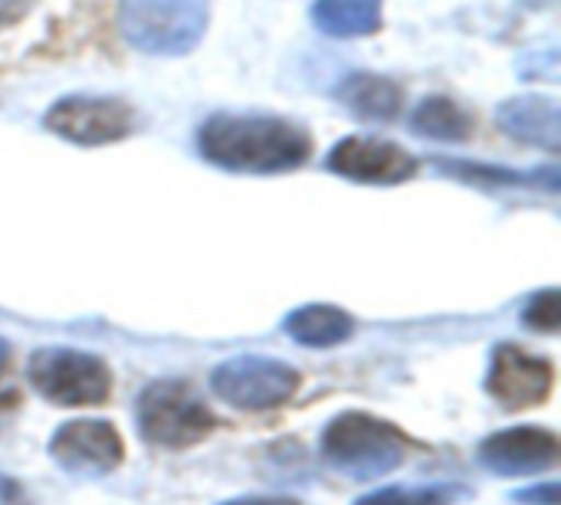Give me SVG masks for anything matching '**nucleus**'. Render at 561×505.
I'll use <instances>...</instances> for the list:
<instances>
[{"label":"nucleus","mask_w":561,"mask_h":505,"mask_svg":"<svg viewBox=\"0 0 561 505\" xmlns=\"http://www.w3.org/2000/svg\"><path fill=\"white\" fill-rule=\"evenodd\" d=\"M197 145L207 161L227 171L250 174H276L299 168L312 151L309 135L289 118L233 112L210 115L197 131Z\"/></svg>","instance_id":"1"},{"label":"nucleus","mask_w":561,"mask_h":505,"mask_svg":"<svg viewBox=\"0 0 561 505\" xmlns=\"http://www.w3.org/2000/svg\"><path fill=\"white\" fill-rule=\"evenodd\" d=\"M210 20L207 0H122V36L151 56L191 53Z\"/></svg>","instance_id":"2"},{"label":"nucleus","mask_w":561,"mask_h":505,"mask_svg":"<svg viewBox=\"0 0 561 505\" xmlns=\"http://www.w3.org/2000/svg\"><path fill=\"white\" fill-rule=\"evenodd\" d=\"M43 125L76 145H108L135 131V112L122 99L66 95L46 108Z\"/></svg>","instance_id":"3"},{"label":"nucleus","mask_w":561,"mask_h":505,"mask_svg":"<svg viewBox=\"0 0 561 505\" xmlns=\"http://www.w3.org/2000/svg\"><path fill=\"white\" fill-rule=\"evenodd\" d=\"M329 171L365 181V184H398L417 171V161L394 141L375 135H352L342 138L329 154Z\"/></svg>","instance_id":"4"},{"label":"nucleus","mask_w":561,"mask_h":505,"mask_svg":"<svg viewBox=\"0 0 561 505\" xmlns=\"http://www.w3.org/2000/svg\"><path fill=\"white\" fill-rule=\"evenodd\" d=\"M33 381L53 401H102L108 375L102 361L76 352H43L33 358Z\"/></svg>","instance_id":"5"},{"label":"nucleus","mask_w":561,"mask_h":505,"mask_svg":"<svg viewBox=\"0 0 561 505\" xmlns=\"http://www.w3.org/2000/svg\"><path fill=\"white\" fill-rule=\"evenodd\" d=\"M500 128L526 145L559 151L561 145V108L549 95H516L496 108Z\"/></svg>","instance_id":"6"},{"label":"nucleus","mask_w":561,"mask_h":505,"mask_svg":"<svg viewBox=\"0 0 561 505\" xmlns=\"http://www.w3.org/2000/svg\"><path fill=\"white\" fill-rule=\"evenodd\" d=\"M552 385V368L519 348H500L493 371V394L506 404H533L542 401Z\"/></svg>","instance_id":"7"},{"label":"nucleus","mask_w":561,"mask_h":505,"mask_svg":"<svg viewBox=\"0 0 561 505\" xmlns=\"http://www.w3.org/2000/svg\"><path fill=\"white\" fill-rule=\"evenodd\" d=\"M342 105H348L355 115L371 122H391L404 108V92L394 79L375 76V72H352L339 82Z\"/></svg>","instance_id":"8"},{"label":"nucleus","mask_w":561,"mask_h":505,"mask_svg":"<svg viewBox=\"0 0 561 505\" xmlns=\"http://www.w3.org/2000/svg\"><path fill=\"white\" fill-rule=\"evenodd\" d=\"M312 23L335 39L368 36L381 26V0H316Z\"/></svg>","instance_id":"9"},{"label":"nucleus","mask_w":561,"mask_h":505,"mask_svg":"<svg viewBox=\"0 0 561 505\" xmlns=\"http://www.w3.org/2000/svg\"><path fill=\"white\" fill-rule=\"evenodd\" d=\"M411 128L424 138H437V141H463L470 135V115L447 95H431L424 99L414 115H411Z\"/></svg>","instance_id":"10"},{"label":"nucleus","mask_w":561,"mask_h":505,"mask_svg":"<svg viewBox=\"0 0 561 505\" xmlns=\"http://www.w3.org/2000/svg\"><path fill=\"white\" fill-rule=\"evenodd\" d=\"M289 329L296 338H302L309 345H329V342L345 338L352 332V322L332 306H309L289 319Z\"/></svg>","instance_id":"11"},{"label":"nucleus","mask_w":561,"mask_h":505,"mask_svg":"<svg viewBox=\"0 0 561 505\" xmlns=\"http://www.w3.org/2000/svg\"><path fill=\"white\" fill-rule=\"evenodd\" d=\"M529 322L546 329V332H556L559 329V292H552V289L542 292L529 309Z\"/></svg>","instance_id":"12"},{"label":"nucleus","mask_w":561,"mask_h":505,"mask_svg":"<svg viewBox=\"0 0 561 505\" xmlns=\"http://www.w3.org/2000/svg\"><path fill=\"white\" fill-rule=\"evenodd\" d=\"M30 7H33V0H0V30L16 23Z\"/></svg>","instance_id":"13"},{"label":"nucleus","mask_w":561,"mask_h":505,"mask_svg":"<svg viewBox=\"0 0 561 505\" xmlns=\"http://www.w3.org/2000/svg\"><path fill=\"white\" fill-rule=\"evenodd\" d=\"M0 358H3V345H0Z\"/></svg>","instance_id":"14"}]
</instances>
